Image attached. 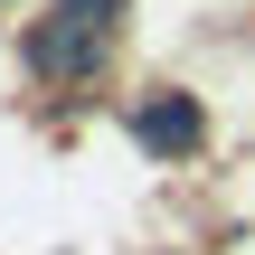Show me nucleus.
Instances as JSON below:
<instances>
[{"mask_svg":"<svg viewBox=\"0 0 255 255\" xmlns=\"http://www.w3.org/2000/svg\"><path fill=\"white\" fill-rule=\"evenodd\" d=\"M114 28H123V0H57V9L19 38V66H28L38 85H76V76L104 66Z\"/></svg>","mask_w":255,"mask_h":255,"instance_id":"obj_1","label":"nucleus"},{"mask_svg":"<svg viewBox=\"0 0 255 255\" xmlns=\"http://www.w3.org/2000/svg\"><path fill=\"white\" fill-rule=\"evenodd\" d=\"M132 142L151 151V161H199L208 151V104L189 95V85H151V95H132Z\"/></svg>","mask_w":255,"mask_h":255,"instance_id":"obj_2","label":"nucleus"},{"mask_svg":"<svg viewBox=\"0 0 255 255\" xmlns=\"http://www.w3.org/2000/svg\"><path fill=\"white\" fill-rule=\"evenodd\" d=\"M0 9H19V0H0Z\"/></svg>","mask_w":255,"mask_h":255,"instance_id":"obj_3","label":"nucleus"}]
</instances>
